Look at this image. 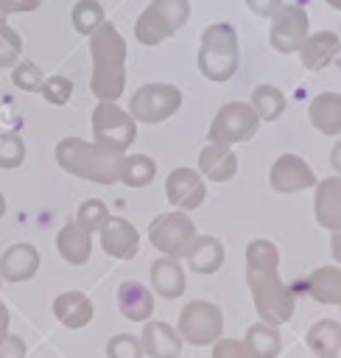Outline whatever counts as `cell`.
Segmentation results:
<instances>
[{
    "label": "cell",
    "instance_id": "39",
    "mask_svg": "<svg viewBox=\"0 0 341 358\" xmlns=\"http://www.w3.org/2000/svg\"><path fill=\"white\" fill-rule=\"evenodd\" d=\"M39 6H42V0H0L3 14H25V11H34Z\"/></svg>",
    "mask_w": 341,
    "mask_h": 358
},
{
    "label": "cell",
    "instance_id": "8",
    "mask_svg": "<svg viewBox=\"0 0 341 358\" xmlns=\"http://www.w3.org/2000/svg\"><path fill=\"white\" fill-rule=\"evenodd\" d=\"M260 129V117L257 112L252 109V103H243V101H229L224 103L212 123H210V143H221V145H235V143H246L257 134Z\"/></svg>",
    "mask_w": 341,
    "mask_h": 358
},
{
    "label": "cell",
    "instance_id": "7",
    "mask_svg": "<svg viewBox=\"0 0 341 358\" xmlns=\"http://www.w3.org/2000/svg\"><path fill=\"white\" fill-rule=\"evenodd\" d=\"M148 238L151 246L159 249L165 257H184L196 241V224L184 210L162 213L148 224Z\"/></svg>",
    "mask_w": 341,
    "mask_h": 358
},
{
    "label": "cell",
    "instance_id": "2",
    "mask_svg": "<svg viewBox=\"0 0 341 358\" xmlns=\"http://www.w3.org/2000/svg\"><path fill=\"white\" fill-rule=\"evenodd\" d=\"M123 159V151H112L106 145H98L95 140L87 143L81 137H61L56 143V162L61 165V171L78 179H89L95 185L120 182Z\"/></svg>",
    "mask_w": 341,
    "mask_h": 358
},
{
    "label": "cell",
    "instance_id": "13",
    "mask_svg": "<svg viewBox=\"0 0 341 358\" xmlns=\"http://www.w3.org/2000/svg\"><path fill=\"white\" fill-rule=\"evenodd\" d=\"M165 196L173 207L179 210H198L204 204V196H207V185H204V176L193 168H173L165 179Z\"/></svg>",
    "mask_w": 341,
    "mask_h": 358
},
{
    "label": "cell",
    "instance_id": "16",
    "mask_svg": "<svg viewBox=\"0 0 341 358\" xmlns=\"http://www.w3.org/2000/svg\"><path fill=\"white\" fill-rule=\"evenodd\" d=\"M198 173L212 182H229L238 173V157L229 145L207 143L198 154Z\"/></svg>",
    "mask_w": 341,
    "mask_h": 358
},
{
    "label": "cell",
    "instance_id": "48",
    "mask_svg": "<svg viewBox=\"0 0 341 358\" xmlns=\"http://www.w3.org/2000/svg\"><path fill=\"white\" fill-rule=\"evenodd\" d=\"M3 25H8V22H6V14L0 11V28H3Z\"/></svg>",
    "mask_w": 341,
    "mask_h": 358
},
{
    "label": "cell",
    "instance_id": "34",
    "mask_svg": "<svg viewBox=\"0 0 341 358\" xmlns=\"http://www.w3.org/2000/svg\"><path fill=\"white\" fill-rule=\"evenodd\" d=\"M25 162V143L20 134L8 131V134H0V168L11 171V168H20Z\"/></svg>",
    "mask_w": 341,
    "mask_h": 358
},
{
    "label": "cell",
    "instance_id": "6",
    "mask_svg": "<svg viewBox=\"0 0 341 358\" xmlns=\"http://www.w3.org/2000/svg\"><path fill=\"white\" fill-rule=\"evenodd\" d=\"M92 134L98 145L126 154L137 140V120L126 109H120L117 101H98V106L92 109Z\"/></svg>",
    "mask_w": 341,
    "mask_h": 358
},
{
    "label": "cell",
    "instance_id": "12",
    "mask_svg": "<svg viewBox=\"0 0 341 358\" xmlns=\"http://www.w3.org/2000/svg\"><path fill=\"white\" fill-rule=\"evenodd\" d=\"M319 179L313 173V168L299 157V154H282L274 159L271 171H268V185L277 193H299L313 187Z\"/></svg>",
    "mask_w": 341,
    "mask_h": 358
},
{
    "label": "cell",
    "instance_id": "43",
    "mask_svg": "<svg viewBox=\"0 0 341 358\" xmlns=\"http://www.w3.org/2000/svg\"><path fill=\"white\" fill-rule=\"evenodd\" d=\"M330 165H333V171L341 176V140L333 145V154H330Z\"/></svg>",
    "mask_w": 341,
    "mask_h": 358
},
{
    "label": "cell",
    "instance_id": "42",
    "mask_svg": "<svg viewBox=\"0 0 341 358\" xmlns=\"http://www.w3.org/2000/svg\"><path fill=\"white\" fill-rule=\"evenodd\" d=\"M246 6L257 14V17H274L282 8V0H246Z\"/></svg>",
    "mask_w": 341,
    "mask_h": 358
},
{
    "label": "cell",
    "instance_id": "33",
    "mask_svg": "<svg viewBox=\"0 0 341 358\" xmlns=\"http://www.w3.org/2000/svg\"><path fill=\"white\" fill-rule=\"evenodd\" d=\"M106 218H109V210H106V204H103L101 199H87V201H81V204H78L75 224H78V227H84L87 232L101 229V227L106 224Z\"/></svg>",
    "mask_w": 341,
    "mask_h": 358
},
{
    "label": "cell",
    "instance_id": "31",
    "mask_svg": "<svg viewBox=\"0 0 341 358\" xmlns=\"http://www.w3.org/2000/svg\"><path fill=\"white\" fill-rule=\"evenodd\" d=\"M246 347L252 350L254 358H274L280 350V336L277 330L266 322V324H254L246 336Z\"/></svg>",
    "mask_w": 341,
    "mask_h": 358
},
{
    "label": "cell",
    "instance_id": "23",
    "mask_svg": "<svg viewBox=\"0 0 341 358\" xmlns=\"http://www.w3.org/2000/svg\"><path fill=\"white\" fill-rule=\"evenodd\" d=\"M184 257H187L193 271L212 274L224 263V246H221V241H215L210 235H196V241H193V246H190V252Z\"/></svg>",
    "mask_w": 341,
    "mask_h": 358
},
{
    "label": "cell",
    "instance_id": "44",
    "mask_svg": "<svg viewBox=\"0 0 341 358\" xmlns=\"http://www.w3.org/2000/svg\"><path fill=\"white\" fill-rule=\"evenodd\" d=\"M330 246H333V257L341 263V227L333 229V243H330Z\"/></svg>",
    "mask_w": 341,
    "mask_h": 358
},
{
    "label": "cell",
    "instance_id": "24",
    "mask_svg": "<svg viewBox=\"0 0 341 358\" xmlns=\"http://www.w3.org/2000/svg\"><path fill=\"white\" fill-rule=\"evenodd\" d=\"M151 285L154 291H159L162 296H179L184 291V271L179 266L176 257H159L151 263Z\"/></svg>",
    "mask_w": 341,
    "mask_h": 358
},
{
    "label": "cell",
    "instance_id": "20",
    "mask_svg": "<svg viewBox=\"0 0 341 358\" xmlns=\"http://www.w3.org/2000/svg\"><path fill=\"white\" fill-rule=\"evenodd\" d=\"M56 249H59V255H61L67 263L84 266V263L89 260V252H92V238H89V232H87L84 227H78L75 221H70V224H64V227L59 229V235H56Z\"/></svg>",
    "mask_w": 341,
    "mask_h": 358
},
{
    "label": "cell",
    "instance_id": "38",
    "mask_svg": "<svg viewBox=\"0 0 341 358\" xmlns=\"http://www.w3.org/2000/svg\"><path fill=\"white\" fill-rule=\"evenodd\" d=\"M106 352H109V358H140V341L134 336L120 333V336H115L109 341Z\"/></svg>",
    "mask_w": 341,
    "mask_h": 358
},
{
    "label": "cell",
    "instance_id": "4",
    "mask_svg": "<svg viewBox=\"0 0 341 358\" xmlns=\"http://www.w3.org/2000/svg\"><path fill=\"white\" fill-rule=\"evenodd\" d=\"M190 17V3L187 0H151L143 14L134 22V39L140 45H159L162 39L173 36Z\"/></svg>",
    "mask_w": 341,
    "mask_h": 358
},
{
    "label": "cell",
    "instance_id": "15",
    "mask_svg": "<svg viewBox=\"0 0 341 358\" xmlns=\"http://www.w3.org/2000/svg\"><path fill=\"white\" fill-rule=\"evenodd\" d=\"M313 187H316L313 210H316L319 227H324V229H338V227H341V176L319 179Z\"/></svg>",
    "mask_w": 341,
    "mask_h": 358
},
{
    "label": "cell",
    "instance_id": "28",
    "mask_svg": "<svg viewBox=\"0 0 341 358\" xmlns=\"http://www.w3.org/2000/svg\"><path fill=\"white\" fill-rule=\"evenodd\" d=\"M307 344H310L319 355L335 358V352H338V347H341V327H338L335 322H330V319H321V322H316L313 330L307 333Z\"/></svg>",
    "mask_w": 341,
    "mask_h": 358
},
{
    "label": "cell",
    "instance_id": "18",
    "mask_svg": "<svg viewBox=\"0 0 341 358\" xmlns=\"http://www.w3.org/2000/svg\"><path fill=\"white\" fill-rule=\"evenodd\" d=\"M341 50V39L338 34L333 31H316V34H307L305 42L299 45V59L307 70H321L330 59H335V53Z\"/></svg>",
    "mask_w": 341,
    "mask_h": 358
},
{
    "label": "cell",
    "instance_id": "45",
    "mask_svg": "<svg viewBox=\"0 0 341 358\" xmlns=\"http://www.w3.org/2000/svg\"><path fill=\"white\" fill-rule=\"evenodd\" d=\"M6 327H8V310H6V305L0 302V341L6 338Z\"/></svg>",
    "mask_w": 341,
    "mask_h": 358
},
{
    "label": "cell",
    "instance_id": "27",
    "mask_svg": "<svg viewBox=\"0 0 341 358\" xmlns=\"http://www.w3.org/2000/svg\"><path fill=\"white\" fill-rule=\"evenodd\" d=\"M252 109L260 120H277L285 112V95L274 84H257L252 92Z\"/></svg>",
    "mask_w": 341,
    "mask_h": 358
},
{
    "label": "cell",
    "instance_id": "19",
    "mask_svg": "<svg viewBox=\"0 0 341 358\" xmlns=\"http://www.w3.org/2000/svg\"><path fill=\"white\" fill-rule=\"evenodd\" d=\"M307 117H310L313 129H319L321 134H327V137L341 134V95L319 92L307 106Z\"/></svg>",
    "mask_w": 341,
    "mask_h": 358
},
{
    "label": "cell",
    "instance_id": "17",
    "mask_svg": "<svg viewBox=\"0 0 341 358\" xmlns=\"http://www.w3.org/2000/svg\"><path fill=\"white\" fill-rule=\"evenodd\" d=\"M39 268V252L31 243H14L0 257V277L8 282L31 280Z\"/></svg>",
    "mask_w": 341,
    "mask_h": 358
},
{
    "label": "cell",
    "instance_id": "21",
    "mask_svg": "<svg viewBox=\"0 0 341 358\" xmlns=\"http://www.w3.org/2000/svg\"><path fill=\"white\" fill-rule=\"evenodd\" d=\"M117 308L126 319H134V322H143L148 319V313L154 310V296L151 291L143 285V282H134V280H126L120 282L117 288Z\"/></svg>",
    "mask_w": 341,
    "mask_h": 358
},
{
    "label": "cell",
    "instance_id": "22",
    "mask_svg": "<svg viewBox=\"0 0 341 358\" xmlns=\"http://www.w3.org/2000/svg\"><path fill=\"white\" fill-rule=\"evenodd\" d=\"M53 313L64 327H84L92 319V302L81 291H67L53 299Z\"/></svg>",
    "mask_w": 341,
    "mask_h": 358
},
{
    "label": "cell",
    "instance_id": "30",
    "mask_svg": "<svg viewBox=\"0 0 341 358\" xmlns=\"http://www.w3.org/2000/svg\"><path fill=\"white\" fill-rule=\"evenodd\" d=\"M73 28L81 34V36H89L92 31H98L101 25H103V8H101V3L98 0H78L75 6H73Z\"/></svg>",
    "mask_w": 341,
    "mask_h": 358
},
{
    "label": "cell",
    "instance_id": "14",
    "mask_svg": "<svg viewBox=\"0 0 341 358\" xmlns=\"http://www.w3.org/2000/svg\"><path fill=\"white\" fill-rule=\"evenodd\" d=\"M98 235H101L103 252L117 260H131L140 249V232L126 218H106V224L98 229Z\"/></svg>",
    "mask_w": 341,
    "mask_h": 358
},
{
    "label": "cell",
    "instance_id": "32",
    "mask_svg": "<svg viewBox=\"0 0 341 358\" xmlns=\"http://www.w3.org/2000/svg\"><path fill=\"white\" fill-rule=\"evenodd\" d=\"M277 263H280V255L271 241L254 238L246 246V268H277Z\"/></svg>",
    "mask_w": 341,
    "mask_h": 358
},
{
    "label": "cell",
    "instance_id": "29",
    "mask_svg": "<svg viewBox=\"0 0 341 358\" xmlns=\"http://www.w3.org/2000/svg\"><path fill=\"white\" fill-rule=\"evenodd\" d=\"M157 176V162L145 154H131L123 159V171H120V182H126L129 187H145L151 179Z\"/></svg>",
    "mask_w": 341,
    "mask_h": 358
},
{
    "label": "cell",
    "instance_id": "1",
    "mask_svg": "<svg viewBox=\"0 0 341 358\" xmlns=\"http://www.w3.org/2000/svg\"><path fill=\"white\" fill-rule=\"evenodd\" d=\"M89 53L92 95L98 101H117L126 90V39L109 20H103V25L89 34Z\"/></svg>",
    "mask_w": 341,
    "mask_h": 358
},
{
    "label": "cell",
    "instance_id": "40",
    "mask_svg": "<svg viewBox=\"0 0 341 358\" xmlns=\"http://www.w3.org/2000/svg\"><path fill=\"white\" fill-rule=\"evenodd\" d=\"M25 355V344H22V338H17V336H6L3 341H0V358H22Z\"/></svg>",
    "mask_w": 341,
    "mask_h": 358
},
{
    "label": "cell",
    "instance_id": "25",
    "mask_svg": "<svg viewBox=\"0 0 341 358\" xmlns=\"http://www.w3.org/2000/svg\"><path fill=\"white\" fill-rule=\"evenodd\" d=\"M307 294L321 305H341V268H316L307 277Z\"/></svg>",
    "mask_w": 341,
    "mask_h": 358
},
{
    "label": "cell",
    "instance_id": "11",
    "mask_svg": "<svg viewBox=\"0 0 341 358\" xmlns=\"http://www.w3.org/2000/svg\"><path fill=\"white\" fill-rule=\"evenodd\" d=\"M179 327H182V333H184L187 341H193V344H210V341H215L221 336L224 316H221V310L212 302L196 299V302H190L182 310Z\"/></svg>",
    "mask_w": 341,
    "mask_h": 358
},
{
    "label": "cell",
    "instance_id": "35",
    "mask_svg": "<svg viewBox=\"0 0 341 358\" xmlns=\"http://www.w3.org/2000/svg\"><path fill=\"white\" fill-rule=\"evenodd\" d=\"M11 81H14V87L22 90V92H39L45 76H42V70H39L34 62H20V64L11 67Z\"/></svg>",
    "mask_w": 341,
    "mask_h": 358
},
{
    "label": "cell",
    "instance_id": "9",
    "mask_svg": "<svg viewBox=\"0 0 341 358\" xmlns=\"http://www.w3.org/2000/svg\"><path fill=\"white\" fill-rule=\"evenodd\" d=\"M182 106V92L173 84H143L129 101V115L140 123H162Z\"/></svg>",
    "mask_w": 341,
    "mask_h": 358
},
{
    "label": "cell",
    "instance_id": "10",
    "mask_svg": "<svg viewBox=\"0 0 341 358\" xmlns=\"http://www.w3.org/2000/svg\"><path fill=\"white\" fill-rule=\"evenodd\" d=\"M307 11L302 6H282L274 17H271V48L277 53H296L299 45L307 36Z\"/></svg>",
    "mask_w": 341,
    "mask_h": 358
},
{
    "label": "cell",
    "instance_id": "5",
    "mask_svg": "<svg viewBox=\"0 0 341 358\" xmlns=\"http://www.w3.org/2000/svg\"><path fill=\"white\" fill-rule=\"evenodd\" d=\"M246 280L257 305V313L268 324H280L293 316V296L280 282L277 268H246Z\"/></svg>",
    "mask_w": 341,
    "mask_h": 358
},
{
    "label": "cell",
    "instance_id": "3",
    "mask_svg": "<svg viewBox=\"0 0 341 358\" xmlns=\"http://www.w3.org/2000/svg\"><path fill=\"white\" fill-rule=\"evenodd\" d=\"M198 73L210 81H229L238 73L240 64V45L238 31L229 22H212L201 34L198 56H196Z\"/></svg>",
    "mask_w": 341,
    "mask_h": 358
},
{
    "label": "cell",
    "instance_id": "36",
    "mask_svg": "<svg viewBox=\"0 0 341 358\" xmlns=\"http://www.w3.org/2000/svg\"><path fill=\"white\" fill-rule=\"evenodd\" d=\"M39 92H42V98H45L48 103L64 106V103L70 101V95H73V81H70L67 76H50V78L42 81Z\"/></svg>",
    "mask_w": 341,
    "mask_h": 358
},
{
    "label": "cell",
    "instance_id": "26",
    "mask_svg": "<svg viewBox=\"0 0 341 358\" xmlns=\"http://www.w3.org/2000/svg\"><path fill=\"white\" fill-rule=\"evenodd\" d=\"M143 347L154 355V358H176L182 344L179 336L165 324V322H151L143 330Z\"/></svg>",
    "mask_w": 341,
    "mask_h": 358
},
{
    "label": "cell",
    "instance_id": "41",
    "mask_svg": "<svg viewBox=\"0 0 341 358\" xmlns=\"http://www.w3.org/2000/svg\"><path fill=\"white\" fill-rule=\"evenodd\" d=\"M215 358H249V352H246V344L240 341H221L215 347Z\"/></svg>",
    "mask_w": 341,
    "mask_h": 358
},
{
    "label": "cell",
    "instance_id": "46",
    "mask_svg": "<svg viewBox=\"0 0 341 358\" xmlns=\"http://www.w3.org/2000/svg\"><path fill=\"white\" fill-rule=\"evenodd\" d=\"M324 3H327L330 8H338V11H341V0H324Z\"/></svg>",
    "mask_w": 341,
    "mask_h": 358
},
{
    "label": "cell",
    "instance_id": "37",
    "mask_svg": "<svg viewBox=\"0 0 341 358\" xmlns=\"http://www.w3.org/2000/svg\"><path fill=\"white\" fill-rule=\"evenodd\" d=\"M22 53V39L14 28L3 25L0 28V67H14Z\"/></svg>",
    "mask_w": 341,
    "mask_h": 358
},
{
    "label": "cell",
    "instance_id": "47",
    "mask_svg": "<svg viewBox=\"0 0 341 358\" xmlns=\"http://www.w3.org/2000/svg\"><path fill=\"white\" fill-rule=\"evenodd\" d=\"M3 213H6V199H3V193H0V218H3Z\"/></svg>",
    "mask_w": 341,
    "mask_h": 358
}]
</instances>
